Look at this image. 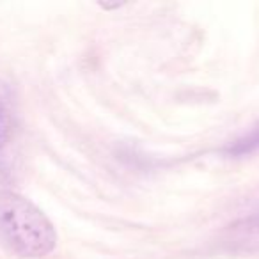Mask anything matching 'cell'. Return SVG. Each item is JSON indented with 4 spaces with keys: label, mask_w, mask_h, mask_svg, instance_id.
Returning <instances> with one entry per match:
<instances>
[{
    "label": "cell",
    "mask_w": 259,
    "mask_h": 259,
    "mask_svg": "<svg viewBox=\"0 0 259 259\" xmlns=\"http://www.w3.org/2000/svg\"><path fill=\"white\" fill-rule=\"evenodd\" d=\"M0 240L22 257H43L57 245L54 224L34 202L0 190Z\"/></svg>",
    "instance_id": "1"
},
{
    "label": "cell",
    "mask_w": 259,
    "mask_h": 259,
    "mask_svg": "<svg viewBox=\"0 0 259 259\" xmlns=\"http://www.w3.org/2000/svg\"><path fill=\"white\" fill-rule=\"evenodd\" d=\"M255 151H259V124L226 148V153L229 156H245Z\"/></svg>",
    "instance_id": "2"
},
{
    "label": "cell",
    "mask_w": 259,
    "mask_h": 259,
    "mask_svg": "<svg viewBox=\"0 0 259 259\" xmlns=\"http://www.w3.org/2000/svg\"><path fill=\"white\" fill-rule=\"evenodd\" d=\"M13 128V119H11V110H9V103L6 100L4 93L0 89V148L9 141Z\"/></svg>",
    "instance_id": "3"
}]
</instances>
